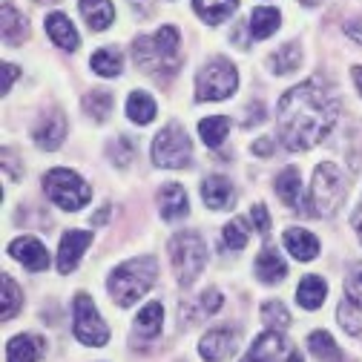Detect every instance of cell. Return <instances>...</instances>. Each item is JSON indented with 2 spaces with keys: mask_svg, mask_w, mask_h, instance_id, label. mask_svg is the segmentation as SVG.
Listing matches in <instances>:
<instances>
[{
  "mask_svg": "<svg viewBox=\"0 0 362 362\" xmlns=\"http://www.w3.org/2000/svg\"><path fill=\"white\" fill-rule=\"evenodd\" d=\"M339 104L331 95V89H325L320 81H302L293 89L279 98V139L288 150H310L320 141H325V135L337 124Z\"/></svg>",
  "mask_w": 362,
  "mask_h": 362,
  "instance_id": "6da1fadb",
  "label": "cell"
},
{
  "mask_svg": "<svg viewBox=\"0 0 362 362\" xmlns=\"http://www.w3.org/2000/svg\"><path fill=\"white\" fill-rule=\"evenodd\" d=\"M156 279H158L156 256H135V259H129L112 270L110 279H107V291H110L115 305L129 308L156 285Z\"/></svg>",
  "mask_w": 362,
  "mask_h": 362,
  "instance_id": "7a4b0ae2",
  "label": "cell"
},
{
  "mask_svg": "<svg viewBox=\"0 0 362 362\" xmlns=\"http://www.w3.org/2000/svg\"><path fill=\"white\" fill-rule=\"evenodd\" d=\"M178 29L161 26L156 35H141L132 43V58L144 72L156 78H167L178 69Z\"/></svg>",
  "mask_w": 362,
  "mask_h": 362,
  "instance_id": "3957f363",
  "label": "cell"
},
{
  "mask_svg": "<svg viewBox=\"0 0 362 362\" xmlns=\"http://www.w3.org/2000/svg\"><path fill=\"white\" fill-rule=\"evenodd\" d=\"M348 185H345V175L339 173L337 164L322 161L320 167L313 170V181H310V190L302 199V210L310 216H334L339 210V204L345 202Z\"/></svg>",
  "mask_w": 362,
  "mask_h": 362,
  "instance_id": "277c9868",
  "label": "cell"
},
{
  "mask_svg": "<svg viewBox=\"0 0 362 362\" xmlns=\"http://www.w3.org/2000/svg\"><path fill=\"white\" fill-rule=\"evenodd\" d=\"M170 262H173L178 285L190 288L199 279V274L204 270V262H207V247H204L202 236L193 233V230L175 233L170 239Z\"/></svg>",
  "mask_w": 362,
  "mask_h": 362,
  "instance_id": "5b68a950",
  "label": "cell"
},
{
  "mask_svg": "<svg viewBox=\"0 0 362 362\" xmlns=\"http://www.w3.org/2000/svg\"><path fill=\"white\" fill-rule=\"evenodd\" d=\"M153 164L164 167V170H185L193 161V141L187 129L181 127L178 121H170L167 127H161V132L156 135L153 141Z\"/></svg>",
  "mask_w": 362,
  "mask_h": 362,
  "instance_id": "8992f818",
  "label": "cell"
},
{
  "mask_svg": "<svg viewBox=\"0 0 362 362\" xmlns=\"http://www.w3.org/2000/svg\"><path fill=\"white\" fill-rule=\"evenodd\" d=\"M43 193L49 196V202H55L66 213H75V210L86 207L89 199H93V187H89L78 173H72L66 167L49 170L47 175H43Z\"/></svg>",
  "mask_w": 362,
  "mask_h": 362,
  "instance_id": "52a82bcc",
  "label": "cell"
},
{
  "mask_svg": "<svg viewBox=\"0 0 362 362\" xmlns=\"http://www.w3.org/2000/svg\"><path fill=\"white\" fill-rule=\"evenodd\" d=\"M239 89V72L228 58H210L196 75L199 101H224Z\"/></svg>",
  "mask_w": 362,
  "mask_h": 362,
  "instance_id": "ba28073f",
  "label": "cell"
},
{
  "mask_svg": "<svg viewBox=\"0 0 362 362\" xmlns=\"http://www.w3.org/2000/svg\"><path fill=\"white\" fill-rule=\"evenodd\" d=\"M72 331L78 337V342L89 345V348H104L110 342V328L101 320V313L95 308V302L89 299V293H78L75 305H72Z\"/></svg>",
  "mask_w": 362,
  "mask_h": 362,
  "instance_id": "9c48e42d",
  "label": "cell"
},
{
  "mask_svg": "<svg viewBox=\"0 0 362 362\" xmlns=\"http://www.w3.org/2000/svg\"><path fill=\"white\" fill-rule=\"evenodd\" d=\"M242 362H302V354L279 331H264L250 342V351Z\"/></svg>",
  "mask_w": 362,
  "mask_h": 362,
  "instance_id": "30bf717a",
  "label": "cell"
},
{
  "mask_svg": "<svg viewBox=\"0 0 362 362\" xmlns=\"http://www.w3.org/2000/svg\"><path fill=\"white\" fill-rule=\"evenodd\" d=\"M239 348V334L236 328H213L202 337L199 354L207 362H228Z\"/></svg>",
  "mask_w": 362,
  "mask_h": 362,
  "instance_id": "8fae6325",
  "label": "cell"
},
{
  "mask_svg": "<svg viewBox=\"0 0 362 362\" xmlns=\"http://www.w3.org/2000/svg\"><path fill=\"white\" fill-rule=\"evenodd\" d=\"M32 139H35V144L40 150H47V153L58 150L64 144V139H66V118H64V112L61 110L43 112L40 121L35 124V129H32Z\"/></svg>",
  "mask_w": 362,
  "mask_h": 362,
  "instance_id": "7c38bea8",
  "label": "cell"
},
{
  "mask_svg": "<svg viewBox=\"0 0 362 362\" xmlns=\"http://www.w3.org/2000/svg\"><path fill=\"white\" fill-rule=\"evenodd\" d=\"M89 245H93V233L89 230H66L61 236V247H58V270L61 274H72Z\"/></svg>",
  "mask_w": 362,
  "mask_h": 362,
  "instance_id": "4fadbf2b",
  "label": "cell"
},
{
  "mask_svg": "<svg viewBox=\"0 0 362 362\" xmlns=\"http://www.w3.org/2000/svg\"><path fill=\"white\" fill-rule=\"evenodd\" d=\"M9 256L12 259H18L23 267H29V270H47L49 267V253H47V247H43L37 239H32V236H21V239H15V242H9Z\"/></svg>",
  "mask_w": 362,
  "mask_h": 362,
  "instance_id": "5bb4252c",
  "label": "cell"
},
{
  "mask_svg": "<svg viewBox=\"0 0 362 362\" xmlns=\"http://www.w3.org/2000/svg\"><path fill=\"white\" fill-rule=\"evenodd\" d=\"M202 199L210 210H230L236 202V187L224 175H207L202 185Z\"/></svg>",
  "mask_w": 362,
  "mask_h": 362,
  "instance_id": "9a60e30c",
  "label": "cell"
},
{
  "mask_svg": "<svg viewBox=\"0 0 362 362\" xmlns=\"http://www.w3.org/2000/svg\"><path fill=\"white\" fill-rule=\"evenodd\" d=\"M158 213L164 221H175V218H185L190 213V202H187V193L181 185H175V181H170V185H164L158 190Z\"/></svg>",
  "mask_w": 362,
  "mask_h": 362,
  "instance_id": "2e32d148",
  "label": "cell"
},
{
  "mask_svg": "<svg viewBox=\"0 0 362 362\" xmlns=\"http://www.w3.org/2000/svg\"><path fill=\"white\" fill-rule=\"evenodd\" d=\"M256 276H259V282H264V285H276V282L288 279V264H285L282 253L274 250V247H264V250L256 256Z\"/></svg>",
  "mask_w": 362,
  "mask_h": 362,
  "instance_id": "e0dca14e",
  "label": "cell"
},
{
  "mask_svg": "<svg viewBox=\"0 0 362 362\" xmlns=\"http://www.w3.org/2000/svg\"><path fill=\"white\" fill-rule=\"evenodd\" d=\"M282 242H285L288 253L293 259H299V262H310V259L320 256V242H316V236L308 233L305 228H288Z\"/></svg>",
  "mask_w": 362,
  "mask_h": 362,
  "instance_id": "ac0fdd59",
  "label": "cell"
},
{
  "mask_svg": "<svg viewBox=\"0 0 362 362\" xmlns=\"http://www.w3.org/2000/svg\"><path fill=\"white\" fill-rule=\"evenodd\" d=\"M164 328V308L161 302H147V308L139 310L135 316V331L132 339H156Z\"/></svg>",
  "mask_w": 362,
  "mask_h": 362,
  "instance_id": "d6986e66",
  "label": "cell"
},
{
  "mask_svg": "<svg viewBox=\"0 0 362 362\" xmlns=\"http://www.w3.org/2000/svg\"><path fill=\"white\" fill-rule=\"evenodd\" d=\"M47 32H49V37L58 43V47L66 49V52H75L81 47V35H78V29L72 26V21L64 12H52L47 18Z\"/></svg>",
  "mask_w": 362,
  "mask_h": 362,
  "instance_id": "ffe728a7",
  "label": "cell"
},
{
  "mask_svg": "<svg viewBox=\"0 0 362 362\" xmlns=\"http://www.w3.org/2000/svg\"><path fill=\"white\" fill-rule=\"evenodd\" d=\"M43 356V339L35 334H18L6 342V362H37Z\"/></svg>",
  "mask_w": 362,
  "mask_h": 362,
  "instance_id": "44dd1931",
  "label": "cell"
},
{
  "mask_svg": "<svg viewBox=\"0 0 362 362\" xmlns=\"http://www.w3.org/2000/svg\"><path fill=\"white\" fill-rule=\"evenodd\" d=\"M276 196L282 199L285 207H299L305 193H302V175L296 167H285L279 175H276Z\"/></svg>",
  "mask_w": 362,
  "mask_h": 362,
  "instance_id": "7402d4cb",
  "label": "cell"
},
{
  "mask_svg": "<svg viewBox=\"0 0 362 362\" xmlns=\"http://www.w3.org/2000/svg\"><path fill=\"white\" fill-rule=\"evenodd\" d=\"M267 66H270V72H274V75H291V72H296L302 66V47H299L296 40L285 43V47H279L274 55L267 58Z\"/></svg>",
  "mask_w": 362,
  "mask_h": 362,
  "instance_id": "603a6c76",
  "label": "cell"
},
{
  "mask_svg": "<svg viewBox=\"0 0 362 362\" xmlns=\"http://www.w3.org/2000/svg\"><path fill=\"white\" fill-rule=\"evenodd\" d=\"M81 6V15L83 21L93 26V29H110L112 18H115V9H112V0H78Z\"/></svg>",
  "mask_w": 362,
  "mask_h": 362,
  "instance_id": "cb8c5ba5",
  "label": "cell"
},
{
  "mask_svg": "<svg viewBox=\"0 0 362 362\" xmlns=\"http://www.w3.org/2000/svg\"><path fill=\"white\" fill-rule=\"evenodd\" d=\"M193 9L204 23H221L239 9V0H193Z\"/></svg>",
  "mask_w": 362,
  "mask_h": 362,
  "instance_id": "d4e9b609",
  "label": "cell"
},
{
  "mask_svg": "<svg viewBox=\"0 0 362 362\" xmlns=\"http://www.w3.org/2000/svg\"><path fill=\"white\" fill-rule=\"evenodd\" d=\"M328 296V285L322 276H305L296 288V302L305 308V310H316Z\"/></svg>",
  "mask_w": 362,
  "mask_h": 362,
  "instance_id": "484cf974",
  "label": "cell"
},
{
  "mask_svg": "<svg viewBox=\"0 0 362 362\" xmlns=\"http://www.w3.org/2000/svg\"><path fill=\"white\" fill-rule=\"evenodd\" d=\"M247 26H250V35L253 37H270L279 26H282V15H279V9H274V6H256L253 9V15H250V21H247Z\"/></svg>",
  "mask_w": 362,
  "mask_h": 362,
  "instance_id": "4316f807",
  "label": "cell"
},
{
  "mask_svg": "<svg viewBox=\"0 0 362 362\" xmlns=\"http://www.w3.org/2000/svg\"><path fill=\"white\" fill-rule=\"evenodd\" d=\"M21 305H23V296H21L18 282L9 274H4V276H0V320H4V322L15 320Z\"/></svg>",
  "mask_w": 362,
  "mask_h": 362,
  "instance_id": "83f0119b",
  "label": "cell"
},
{
  "mask_svg": "<svg viewBox=\"0 0 362 362\" xmlns=\"http://www.w3.org/2000/svg\"><path fill=\"white\" fill-rule=\"evenodd\" d=\"M0 15H4V40L12 43V47H21L29 35V21L9 4H4V12Z\"/></svg>",
  "mask_w": 362,
  "mask_h": 362,
  "instance_id": "f1b7e54d",
  "label": "cell"
},
{
  "mask_svg": "<svg viewBox=\"0 0 362 362\" xmlns=\"http://www.w3.org/2000/svg\"><path fill=\"white\" fill-rule=\"evenodd\" d=\"M308 351L320 362H342V351L328 331H313L308 337Z\"/></svg>",
  "mask_w": 362,
  "mask_h": 362,
  "instance_id": "f546056e",
  "label": "cell"
},
{
  "mask_svg": "<svg viewBox=\"0 0 362 362\" xmlns=\"http://www.w3.org/2000/svg\"><path fill=\"white\" fill-rule=\"evenodd\" d=\"M228 132H230V118H224V115H213V118L199 121V135L207 147H221L224 139H228Z\"/></svg>",
  "mask_w": 362,
  "mask_h": 362,
  "instance_id": "4dcf8cb0",
  "label": "cell"
},
{
  "mask_svg": "<svg viewBox=\"0 0 362 362\" xmlns=\"http://www.w3.org/2000/svg\"><path fill=\"white\" fill-rule=\"evenodd\" d=\"M127 115L135 124H150L156 118V101L147 93H141V89H135V93L127 98Z\"/></svg>",
  "mask_w": 362,
  "mask_h": 362,
  "instance_id": "1f68e13d",
  "label": "cell"
},
{
  "mask_svg": "<svg viewBox=\"0 0 362 362\" xmlns=\"http://www.w3.org/2000/svg\"><path fill=\"white\" fill-rule=\"evenodd\" d=\"M83 112L93 121H107V115L112 112V95L107 89H89L83 95Z\"/></svg>",
  "mask_w": 362,
  "mask_h": 362,
  "instance_id": "d6a6232c",
  "label": "cell"
},
{
  "mask_svg": "<svg viewBox=\"0 0 362 362\" xmlns=\"http://www.w3.org/2000/svg\"><path fill=\"white\" fill-rule=\"evenodd\" d=\"M93 69L98 72V75H104V78H115V75H121V69H124V58H121V49H115V47H107V49H98L95 55H93Z\"/></svg>",
  "mask_w": 362,
  "mask_h": 362,
  "instance_id": "836d02e7",
  "label": "cell"
},
{
  "mask_svg": "<svg viewBox=\"0 0 362 362\" xmlns=\"http://www.w3.org/2000/svg\"><path fill=\"white\" fill-rule=\"evenodd\" d=\"M221 239H224V247L228 250H242L250 239V228H247V221L239 216V218H230L228 224H224V230H221Z\"/></svg>",
  "mask_w": 362,
  "mask_h": 362,
  "instance_id": "e575fe53",
  "label": "cell"
},
{
  "mask_svg": "<svg viewBox=\"0 0 362 362\" xmlns=\"http://www.w3.org/2000/svg\"><path fill=\"white\" fill-rule=\"evenodd\" d=\"M345 296H348V302H351L356 310H362V262H354V264L348 267Z\"/></svg>",
  "mask_w": 362,
  "mask_h": 362,
  "instance_id": "d590c367",
  "label": "cell"
},
{
  "mask_svg": "<svg viewBox=\"0 0 362 362\" xmlns=\"http://www.w3.org/2000/svg\"><path fill=\"white\" fill-rule=\"evenodd\" d=\"M262 320L270 325V328H288L291 325V313H288V308L282 305V302H267V305H262Z\"/></svg>",
  "mask_w": 362,
  "mask_h": 362,
  "instance_id": "8d00e7d4",
  "label": "cell"
},
{
  "mask_svg": "<svg viewBox=\"0 0 362 362\" xmlns=\"http://www.w3.org/2000/svg\"><path fill=\"white\" fill-rule=\"evenodd\" d=\"M221 308V293L216 291V288H207L202 296H199V310H193V325L196 322H202V316H213L216 310Z\"/></svg>",
  "mask_w": 362,
  "mask_h": 362,
  "instance_id": "74e56055",
  "label": "cell"
},
{
  "mask_svg": "<svg viewBox=\"0 0 362 362\" xmlns=\"http://www.w3.org/2000/svg\"><path fill=\"white\" fill-rule=\"evenodd\" d=\"M107 153H110V158H112L115 167H127L132 161V156H135V147H132V141L127 139V135H118V139L110 144Z\"/></svg>",
  "mask_w": 362,
  "mask_h": 362,
  "instance_id": "f35d334b",
  "label": "cell"
},
{
  "mask_svg": "<svg viewBox=\"0 0 362 362\" xmlns=\"http://www.w3.org/2000/svg\"><path fill=\"white\" fill-rule=\"evenodd\" d=\"M337 316H339V325H342L351 337H359V334H362V320H359L356 313H351V302H342L339 310H337Z\"/></svg>",
  "mask_w": 362,
  "mask_h": 362,
  "instance_id": "ab89813d",
  "label": "cell"
},
{
  "mask_svg": "<svg viewBox=\"0 0 362 362\" xmlns=\"http://www.w3.org/2000/svg\"><path fill=\"white\" fill-rule=\"evenodd\" d=\"M250 216H253V228H256L259 233H270V213H267L264 204H256Z\"/></svg>",
  "mask_w": 362,
  "mask_h": 362,
  "instance_id": "60d3db41",
  "label": "cell"
},
{
  "mask_svg": "<svg viewBox=\"0 0 362 362\" xmlns=\"http://www.w3.org/2000/svg\"><path fill=\"white\" fill-rule=\"evenodd\" d=\"M18 75H21L18 64H4V75H0V89H4V95H9V89L18 81Z\"/></svg>",
  "mask_w": 362,
  "mask_h": 362,
  "instance_id": "b9f144b4",
  "label": "cell"
},
{
  "mask_svg": "<svg viewBox=\"0 0 362 362\" xmlns=\"http://www.w3.org/2000/svg\"><path fill=\"white\" fill-rule=\"evenodd\" d=\"M345 35H348V37H354L356 43H362V18L348 21V23H345Z\"/></svg>",
  "mask_w": 362,
  "mask_h": 362,
  "instance_id": "7bdbcfd3",
  "label": "cell"
},
{
  "mask_svg": "<svg viewBox=\"0 0 362 362\" xmlns=\"http://www.w3.org/2000/svg\"><path fill=\"white\" fill-rule=\"evenodd\" d=\"M253 153L267 158L270 153H274V144H270V139H259V141H253Z\"/></svg>",
  "mask_w": 362,
  "mask_h": 362,
  "instance_id": "ee69618b",
  "label": "cell"
},
{
  "mask_svg": "<svg viewBox=\"0 0 362 362\" xmlns=\"http://www.w3.org/2000/svg\"><path fill=\"white\" fill-rule=\"evenodd\" d=\"M351 224H354V230H356V236H359V242H362V199H359V204H356V210H354V216H351Z\"/></svg>",
  "mask_w": 362,
  "mask_h": 362,
  "instance_id": "f6af8a7d",
  "label": "cell"
},
{
  "mask_svg": "<svg viewBox=\"0 0 362 362\" xmlns=\"http://www.w3.org/2000/svg\"><path fill=\"white\" fill-rule=\"evenodd\" d=\"M233 40H236V47H242V49H247V47H250L247 37H245V23H239V26L233 29Z\"/></svg>",
  "mask_w": 362,
  "mask_h": 362,
  "instance_id": "bcb514c9",
  "label": "cell"
},
{
  "mask_svg": "<svg viewBox=\"0 0 362 362\" xmlns=\"http://www.w3.org/2000/svg\"><path fill=\"white\" fill-rule=\"evenodd\" d=\"M351 78H354V83L359 89V95H362V66H351Z\"/></svg>",
  "mask_w": 362,
  "mask_h": 362,
  "instance_id": "7dc6e473",
  "label": "cell"
},
{
  "mask_svg": "<svg viewBox=\"0 0 362 362\" xmlns=\"http://www.w3.org/2000/svg\"><path fill=\"white\" fill-rule=\"evenodd\" d=\"M107 216H110V207H104V210H98V213L93 216V224H104V221H107Z\"/></svg>",
  "mask_w": 362,
  "mask_h": 362,
  "instance_id": "c3c4849f",
  "label": "cell"
},
{
  "mask_svg": "<svg viewBox=\"0 0 362 362\" xmlns=\"http://www.w3.org/2000/svg\"><path fill=\"white\" fill-rule=\"evenodd\" d=\"M299 4H302V6H320L322 0H299Z\"/></svg>",
  "mask_w": 362,
  "mask_h": 362,
  "instance_id": "681fc988",
  "label": "cell"
},
{
  "mask_svg": "<svg viewBox=\"0 0 362 362\" xmlns=\"http://www.w3.org/2000/svg\"><path fill=\"white\" fill-rule=\"evenodd\" d=\"M37 4H58V0H37Z\"/></svg>",
  "mask_w": 362,
  "mask_h": 362,
  "instance_id": "f907efd6",
  "label": "cell"
}]
</instances>
